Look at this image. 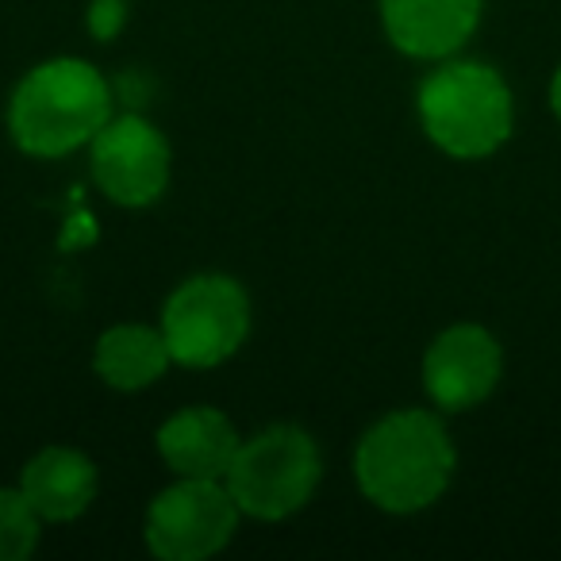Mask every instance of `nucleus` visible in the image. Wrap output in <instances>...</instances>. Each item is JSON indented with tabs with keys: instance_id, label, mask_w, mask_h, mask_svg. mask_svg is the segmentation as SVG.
Masks as SVG:
<instances>
[{
	"instance_id": "obj_1",
	"label": "nucleus",
	"mask_w": 561,
	"mask_h": 561,
	"mask_svg": "<svg viewBox=\"0 0 561 561\" xmlns=\"http://www.w3.org/2000/svg\"><path fill=\"white\" fill-rule=\"evenodd\" d=\"M112 116L116 108H112L108 78L85 58L62 55L32 66L16 81L4 124L20 154L55 162L89 150V142Z\"/></svg>"
},
{
	"instance_id": "obj_2",
	"label": "nucleus",
	"mask_w": 561,
	"mask_h": 561,
	"mask_svg": "<svg viewBox=\"0 0 561 561\" xmlns=\"http://www.w3.org/2000/svg\"><path fill=\"white\" fill-rule=\"evenodd\" d=\"M458 454L443 420L420 408L389 412L358 438L354 484L374 507L412 515L431 507L450 489Z\"/></svg>"
},
{
	"instance_id": "obj_3",
	"label": "nucleus",
	"mask_w": 561,
	"mask_h": 561,
	"mask_svg": "<svg viewBox=\"0 0 561 561\" xmlns=\"http://www.w3.org/2000/svg\"><path fill=\"white\" fill-rule=\"evenodd\" d=\"M420 124L443 154L477 162L512 135V93L484 62H446L427 73L415 96Z\"/></svg>"
},
{
	"instance_id": "obj_4",
	"label": "nucleus",
	"mask_w": 561,
	"mask_h": 561,
	"mask_svg": "<svg viewBox=\"0 0 561 561\" xmlns=\"http://www.w3.org/2000/svg\"><path fill=\"white\" fill-rule=\"evenodd\" d=\"M323 481V454L297 423H273L242 438L224 484L242 515L280 523L312 504Z\"/></svg>"
},
{
	"instance_id": "obj_5",
	"label": "nucleus",
	"mask_w": 561,
	"mask_h": 561,
	"mask_svg": "<svg viewBox=\"0 0 561 561\" xmlns=\"http://www.w3.org/2000/svg\"><path fill=\"white\" fill-rule=\"evenodd\" d=\"M158 328L173 366L216 369L250 339V297L227 273H196L165 297Z\"/></svg>"
},
{
	"instance_id": "obj_6",
	"label": "nucleus",
	"mask_w": 561,
	"mask_h": 561,
	"mask_svg": "<svg viewBox=\"0 0 561 561\" xmlns=\"http://www.w3.org/2000/svg\"><path fill=\"white\" fill-rule=\"evenodd\" d=\"M239 519L242 512L224 481L178 477L150 500L142 542L158 561H204L231 546Z\"/></svg>"
},
{
	"instance_id": "obj_7",
	"label": "nucleus",
	"mask_w": 561,
	"mask_h": 561,
	"mask_svg": "<svg viewBox=\"0 0 561 561\" xmlns=\"http://www.w3.org/2000/svg\"><path fill=\"white\" fill-rule=\"evenodd\" d=\"M173 154L165 135L139 112H119L89 142L93 185L119 208H150L170 188Z\"/></svg>"
},
{
	"instance_id": "obj_8",
	"label": "nucleus",
	"mask_w": 561,
	"mask_h": 561,
	"mask_svg": "<svg viewBox=\"0 0 561 561\" xmlns=\"http://www.w3.org/2000/svg\"><path fill=\"white\" fill-rule=\"evenodd\" d=\"M500 343L477 323L446 328L423 354V389L443 412H469L500 381Z\"/></svg>"
},
{
	"instance_id": "obj_9",
	"label": "nucleus",
	"mask_w": 561,
	"mask_h": 561,
	"mask_svg": "<svg viewBox=\"0 0 561 561\" xmlns=\"http://www.w3.org/2000/svg\"><path fill=\"white\" fill-rule=\"evenodd\" d=\"M158 458L165 461L173 477H204V481H224L239 454L242 438L234 431L231 415L211 404H193L173 412L154 435Z\"/></svg>"
},
{
	"instance_id": "obj_10",
	"label": "nucleus",
	"mask_w": 561,
	"mask_h": 561,
	"mask_svg": "<svg viewBox=\"0 0 561 561\" xmlns=\"http://www.w3.org/2000/svg\"><path fill=\"white\" fill-rule=\"evenodd\" d=\"M484 0H381V27L408 58H450L481 24Z\"/></svg>"
},
{
	"instance_id": "obj_11",
	"label": "nucleus",
	"mask_w": 561,
	"mask_h": 561,
	"mask_svg": "<svg viewBox=\"0 0 561 561\" xmlns=\"http://www.w3.org/2000/svg\"><path fill=\"white\" fill-rule=\"evenodd\" d=\"M101 473L89 454L73 446H43L20 469V492L43 523H73L93 507Z\"/></svg>"
},
{
	"instance_id": "obj_12",
	"label": "nucleus",
	"mask_w": 561,
	"mask_h": 561,
	"mask_svg": "<svg viewBox=\"0 0 561 561\" xmlns=\"http://www.w3.org/2000/svg\"><path fill=\"white\" fill-rule=\"evenodd\" d=\"M173 366L162 328L150 323H116L93 346V374L116 392H142Z\"/></svg>"
},
{
	"instance_id": "obj_13",
	"label": "nucleus",
	"mask_w": 561,
	"mask_h": 561,
	"mask_svg": "<svg viewBox=\"0 0 561 561\" xmlns=\"http://www.w3.org/2000/svg\"><path fill=\"white\" fill-rule=\"evenodd\" d=\"M43 535V519L27 496L16 489L0 484V561H24L35 553Z\"/></svg>"
},
{
	"instance_id": "obj_14",
	"label": "nucleus",
	"mask_w": 561,
	"mask_h": 561,
	"mask_svg": "<svg viewBox=\"0 0 561 561\" xmlns=\"http://www.w3.org/2000/svg\"><path fill=\"white\" fill-rule=\"evenodd\" d=\"M131 0H89L85 4V32L96 43H112L127 27Z\"/></svg>"
},
{
	"instance_id": "obj_15",
	"label": "nucleus",
	"mask_w": 561,
	"mask_h": 561,
	"mask_svg": "<svg viewBox=\"0 0 561 561\" xmlns=\"http://www.w3.org/2000/svg\"><path fill=\"white\" fill-rule=\"evenodd\" d=\"M550 104H553V112H558V119H561V70L553 73V85H550Z\"/></svg>"
}]
</instances>
